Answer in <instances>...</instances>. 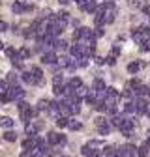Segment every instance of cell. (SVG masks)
<instances>
[{
    "label": "cell",
    "mask_w": 150,
    "mask_h": 157,
    "mask_svg": "<svg viewBox=\"0 0 150 157\" xmlns=\"http://www.w3.org/2000/svg\"><path fill=\"white\" fill-rule=\"evenodd\" d=\"M133 39H135L139 45H143V43L150 41V28H148V26H143V28L133 30Z\"/></svg>",
    "instance_id": "1"
},
{
    "label": "cell",
    "mask_w": 150,
    "mask_h": 157,
    "mask_svg": "<svg viewBox=\"0 0 150 157\" xmlns=\"http://www.w3.org/2000/svg\"><path fill=\"white\" fill-rule=\"evenodd\" d=\"M101 146V142H98V140H90L88 144H85L83 146V155H86V157H96L98 155V148Z\"/></svg>",
    "instance_id": "2"
},
{
    "label": "cell",
    "mask_w": 150,
    "mask_h": 157,
    "mask_svg": "<svg viewBox=\"0 0 150 157\" xmlns=\"http://www.w3.org/2000/svg\"><path fill=\"white\" fill-rule=\"evenodd\" d=\"M25 95V90L21 86H10L6 92V101H15V99H21Z\"/></svg>",
    "instance_id": "3"
},
{
    "label": "cell",
    "mask_w": 150,
    "mask_h": 157,
    "mask_svg": "<svg viewBox=\"0 0 150 157\" xmlns=\"http://www.w3.org/2000/svg\"><path fill=\"white\" fill-rule=\"evenodd\" d=\"M66 140H68V139H66L64 135L54 133V131H51V133L47 135V142H49L51 146H56V144H60V146H62V144H66Z\"/></svg>",
    "instance_id": "4"
},
{
    "label": "cell",
    "mask_w": 150,
    "mask_h": 157,
    "mask_svg": "<svg viewBox=\"0 0 150 157\" xmlns=\"http://www.w3.org/2000/svg\"><path fill=\"white\" fill-rule=\"evenodd\" d=\"M118 155L120 157H137V148L133 144H126L118 150Z\"/></svg>",
    "instance_id": "5"
},
{
    "label": "cell",
    "mask_w": 150,
    "mask_h": 157,
    "mask_svg": "<svg viewBox=\"0 0 150 157\" xmlns=\"http://www.w3.org/2000/svg\"><path fill=\"white\" fill-rule=\"evenodd\" d=\"M133 125H135V122H133V120H129V118H124V122H122V125H120V131H122V135H126V136H131Z\"/></svg>",
    "instance_id": "6"
},
{
    "label": "cell",
    "mask_w": 150,
    "mask_h": 157,
    "mask_svg": "<svg viewBox=\"0 0 150 157\" xmlns=\"http://www.w3.org/2000/svg\"><path fill=\"white\" fill-rule=\"evenodd\" d=\"M96 8H98V4L92 2V0H83V2L79 4V10L86 11V13H96Z\"/></svg>",
    "instance_id": "7"
},
{
    "label": "cell",
    "mask_w": 150,
    "mask_h": 157,
    "mask_svg": "<svg viewBox=\"0 0 150 157\" xmlns=\"http://www.w3.org/2000/svg\"><path fill=\"white\" fill-rule=\"evenodd\" d=\"M56 60H58V56H56L53 51H51V52H45V54L41 56V62H43V64H49V66H56Z\"/></svg>",
    "instance_id": "8"
},
{
    "label": "cell",
    "mask_w": 150,
    "mask_h": 157,
    "mask_svg": "<svg viewBox=\"0 0 150 157\" xmlns=\"http://www.w3.org/2000/svg\"><path fill=\"white\" fill-rule=\"evenodd\" d=\"M11 10H13L15 13H23V11L32 10V4H26V2H15V4L11 6Z\"/></svg>",
    "instance_id": "9"
},
{
    "label": "cell",
    "mask_w": 150,
    "mask_h": 157,
    "mask_svg": "<svg viewBox=\"0 0 150 157\" xmlns=\"http://www.w3.org/2000/svg\"><path fill=\"white\" fill-rule=\"evenodd\" d=\"M115 13H116V10H105V13H103V25H109V23L115 21Z\"/></svg>",
    "instance_id": "10"
},
{
    "label": "cell",
    "mask_w": 150,
    "mask_h": 157,
    "mask_svg": "<svg viewBox=\"0 0 150 157\" xmlns=\"http://www.w3.org/2000/svg\"><path fill=\"white\" fill-rule=\"evenodd\" d=\"M135 105H137V112L139 114H146V109H148V103L143 99V97H139V99L135 101Z\"/></svg>",
    "instance_id": "11"
},
{
    "label": "cell",
    "mask_w": 150,
    "mask_h": 157,
    "mask_svg": "<svg viewBox=\"0 0 150 157\" xmlns=\"http://www.w3.org/2000/svg\"><path fill=\"white\" fill-rule=\"evenodd\" d=\"M133 94H137L139 97H143V99H144L146 95H150V88H148V86H144V84H141L139 88H135V90H133Z\"/></svg>",
    "instance_id": "12"
},
{
    "label": "cell",
    "mask_w": 150,
    "mask_h": 157,
    "mask_svg": "<svg viewBox=\"0 0 150 157\" xmlns=\"http://www.w3.org/2000/svg\"><path fill=\"white\" fill-rule=\"evenodd\" d=\"M68 86L75 92V90H77V88H81L83 86V81H81V78L79 77H73V78H69V82H68Z\"/></svg>",
    "instance_id": "13"
},
{
    "label": "cell",
    "mask_w": 150,
    "mask_h": 157,
    "mask_svg": "<svg viewBox=\"0 0 150 157\" xmlns=\"http://www.w3.org/2000/svg\"><path fill=\"white\" fill-rule=\"evenodd\" d=\"M21 78L26 82V84H38V81H36V77L30 73V71H25L23 75H21Z\"/></svg>",
    "instance_id": "14"
},
{
    "label": "cell",
    "mask_w": 150,
    "mask_h": 157,
    "mask_svg": "<svg viewBox=\"0 0 150 157\" xmlns=\"http://www.w3.org/2000/svg\"><path fill=\"white\" fill-rule=\"evenodd\" d=\"M143 66H144L143 60H139V62H129V64H128V71H129V73H137Z\"/></svg>",
    "instance_id": "15"
},
{
    "label": "cell",
    "mask_w": 150,
    "mask_h": 157,
    "mask_svg": "<svg viewBox=\"0 0 150 157\" xmlns=\"http://www.w3.org/2000/svg\"><path fill=\"white\" fill-rule=\"evenodd\" d=\"M124 118H126V116H120V114H115V116H112V120L109 122V124H111V127H112V125H115V127H118V129H120V125H122V122H124Z\"/></svg>",
    "instance_id": "16"
},
{
    "label": "cell",
    "mask_w": 150,
    "mask_h": 157,
    "mask_svg": "<svg viewBox=\"0 0 150 157\" xmlns=\"http://www.w3.org/2000/svg\"><path fill=\"white\" fill-rule=\"evenodd\" d=\"M0 125H2L4 129H8V131H10V129L13 127V120H11L10 116H4V118H0Z\"/></svg>",
    "instance_id": "17"
},
{
    "label": "cell",
    "mask_w": 150,
    "mask_h": 157,
    "mask_svg": "<svg viewBox=\"0 0 150 157\" xmlns=\"http://www.w3.org/2000/svg\"><path fill=\"white\" fill-rule=\"evenodd\" d=\"M49 105H51V101H49V99H40V101H38L36 110H38V112H40V110H47V109H49Z\"/></svg>",
    "instance_id": "18"
},
{
    "label": "cell",
    "mask_w": 150,
    "mask_h": 157,
    "mask_svg": "<svg viewBox=\"0 0 150 157\" xmlns=\"http://www.w3.org/2000/svg\"><path fill=\"white\" fill-rule=\"evenodd\" d=\"M81 127H83V124L79 120H69L68 122V129H71V131H79Z\"/></svg>",
    "instance_id": "19"
},
{
    "label": "cell",
    "mask_w": 150,
    "mask_h": 157,
    "mask_svg": "<svg viewBox=\"0 0 150 157\" xmlns=\"http://www.w3.org/2000/svg\"><path fill=\"white\" fill-rule=\"evenodd\" d=\"M75 94H77V97H79V99H83V97H86V95L90 94V90H88V88L83 84L81 88H77V90H75Z\"/></svg>",
    "instance_id": "20"
},
{
    "label": "cell",
    "mask_w": 150,
    "mask_h": 157,
    "mask_svg": "<svg viewBox=\"0 0 150 157\" xmlns=\"http://www.w3.org/2000/svg\"><path fill=\"white\" fill-rule=\"evenodd\" d=\"M107 86H105V82L101 81V78H96V81H94V90L92 92H101V90H105Z\"/></svg>",
    "instance_id": "21"
},
{
    "label": "cell",
    "mask_w": 150,
    "mask_h": 157,
    "mask_svg": "<svg viewBox=\"0 0 150 157\" xmlns=\"http://www.w3.org/2000/svg\"><path fill=\"white\" fill-rule=\"evenodd\" d=\"M17 82H19V75H15V73H10L8 75V86H17Z\"/></svg>",
    "instance_id": "22"
},
{
    "label": "cell",
    "mask_w": 150,
    "mask_h": 157,
    "mask_svg": "<svg viewBox=\"0 0 150 157\" xmlns=\"http://www.w3.org/2000/svg\"><path fill=\"white\" fill-rule=\"evenodd\" d=\"M53 86H54V88L64 86V77H62V75H54V77H53Z\"/></svg>",
    "instance_id": "23"
},
{
    "label": "cell",
    "mask_w": 150,
    "mask_h": 157,
    "mask_svg": "<svg viewBox=\"0 0 150 157\" xmlns=\"http://www.w3.org/2000/svg\"><path fill=\"white\" fill-rule=\"evenodd\" d=\"M133 112H137L135 101H128V103H126V114H133Z\"/></svg>",
    "instance_id": "24"
},
{
    "label": "cell",
    "mask_w": 150,
    "mask_h": 157,
    "mask_svg": "<svg viewBox=\"0 0 150 157\" xmlns=\"http://www.w3.org/2000/svg\"><path fill=\"white\" fill-rule=\"evenodd\" d=\"M30 73H32V75L36 77V81H38V84H40V82H41V77H43L41 69H40V67H32V69H30Z\"/></svg>",
    "instance_id": "25"
},
{
    "label": "cell",
    "mask_w": 150,
    "mask_h": 157,
    "mask_svg": "<svg viewBox=\"0 0 150 157\" xmlns=\"http://www.w3.org/2000/svg\"><path fill=\"white\" fill-rule=\"evenodd\" d=\"M38 127H40V124H38V125H32V124H26V135H28V136H34V135L38 133Z\"/></svg>",
    "instance_id": "26"
},
{
    "label": "cell",
    "mask_w": 150,
    "mask_h": 157,
    "mask_svg": "<svg viewBox=\"0 0 150 157\" xmlns=\"http://www.w3.org/2000/svg\"><path fill=\"white\" fill-rule=\"evenodd\" d=\"M148 146L150 144H143L141 148H137V157H146L148 155Z\"/></svg>",
    "instance_id": "27"
},
{
    "label": "cell",
    "mask_w": 150,
    "mask_h": 157,
    "mask_svg": "<svg viewBox=\"0 0 150 157\" xmlns=\"http://www.w3.org/2000/svg\"><path fill=\"white\" fill-rule=\"evenodd\" d=\"M4 139H6L8 142H13V140H17V133H13V131H6V133H4Z\"/></svg>",
    "instance_id": "28"
},
{
    "label": "cell",
    "mask_w": 150,
    "mask_h": 157,
    "mask_svg": "<svg viewBox=\"0 0 150 157\" xmlns=\"http://www.w3.org/2000/svg\"><path fill=\"white\" fill-rule=\"evenodd\" d=\"M79 110H81L79 101H77V103H69V112H71V114H79Z\"/></svg>",
    "instance_id": "29"
},
{
    "label": "cell",
    "mask_w": 150,
    "mask_h": 157,
    "mask_svg": "<svg viewBox=\"0 0 150 157\" xmlns=\"http://www.w3.org/2000/svg\"><path fill=\"white\" fill-rule=\"evenodd\" d=\"M98 131H100V135H109V133H111V124H107V125H100Z\"/></svg>",
    "instance_id": "30"
},
{
    "label": "cell",
    "mask_w": 150,
    "mask_h": 157,
    "mask_svg": "<svg viewBox=\"0 0 150 157\" xmlns=\"http://www.w3.org/2000/svg\"><path fill=\"white\" fill-rule=\"evenodd\" d=\"M101 6H103L105 10H115V0H103Z\"/></svg>",
    "instance_id": "31"
},
{
    "label": "cell",
    "mask_w": 150,
    "mask_h": 157,
    "mask_svg": "<svg viewBox=\"0 0 150 157\" xmlns=\"http://www.w3.org/2000/svg\"><path fill=\"white\" fill-rule=\"evenodd\" d=\"M68 60H69L68 56H60L58 60H56V66H60V67H66V66H68Z\"/></svg>",
    "instance_id": "32"
},
{
    "label": "cell",
    "mask_w": 150,
    "mask_h": 157,
    "mask_svg": "<svg viewBox=\"0 0 150 157\" xmlns=\"http://www.w3.org/2000/svg\"><path fill=\"white\" fill-rule=\"evenodd\" d=\"M68 118H64V116H60L58 118V120H56V125H58V127H68Z\"/></svg>",
    "instance_id": "33"
},
{
    "label": "cell",
    "mask_w": 150,
    "mask_h": 157,
    "mask_svg": "<svg viewBox=\"0 0 150 157\" xmlns=\"http://www.w3.org/2000/svg\"><path fill=\"white\" fill-rule=\"evenodd\" d=\"M17 56L21 58V60H25V58H28V56H30V51H28V49H21V51L17 52Z\"/></svg>",
    "instance_id": "34"
},
{
    "label": "cell",
    "mask_w": 150,
    "mask_h": 157,
    "mask_svg": "<svg viewBox=\"0 0 150 157\" xmlns=\"http://www.w3.org/2000/svg\"><path fill=\"white\" fill-rule=\"evenodd\" d=\"M85 101H86L88 105H94V103H96V94H88V95L85 97Z\"/></svg>",
    "instance_id": "35"
},
{
    "label": "cell",
    "mask_w": 150,
    "mask_h": 157,
    "mask_svg": "<svg viewBox=\"0 0 150 157\" xmlns=\"http://www.w3.org/2000/svg\"><path fill=\"white\" fill-rule=\"evenodd\" d=\"M11 64H13L15 67H21V66H23V60H21V58H19V56L15 54V56L11 58Z\"/></svg>",
    "instance_id": "36"
},
{
    "label": "cell",
    "mask_w": 150,
    "mask_h": 157,
    "mask_svg": "<svg viewBox=\"0 0 150 157\" xmlns=\"http://www.w3.org/2000/svg\"><path fill=\"white\" fill-rule=\"evenodd\" d=\"M94 109H96V110H105V101L96 99V103H94Z\"/></svg>",
    "instance_id": "37"
},
{
    "label": "cell",
    "mask_w": 150,
    "mask_h": 157,
    "mask_svg": "<svg viewBox=\"0 0 150 157\" xmlns=\"http://www.w3.org/2000/svg\"><path fill=\"white\" fill-rule=\"evenodd\" d=\"M66 47H68V43L62 41V39H56L54 41V49H66Z\"/></svg>",
    "instance_id": "38"
},
{
    "label": "cell",
    "mask_w": 150,
    "mask_h": 157,
    "mask_svg": "<svg viewBox=\"0 0 150 157\" xmlns=\"http://www.w3.org/2000/svg\"><path fill=\"white\" fill-rule=\"evenodd\" d=\"M118 54H120V47L116 45V47H112V49H111V54H109V56H112V58H116Z\"/></svg>",
    "instance_id": "39"
},
{
    "label": "cell",
    "mask_w": 150,
    "mask_h": 157,
    "mask_svg": "<svg viewBox=\"0 0 150 157\" xmlns=\"http://www.w3.org/2000/svg\"><path fill=\"white\" fill-rule=\"evenodd\" d=\"M88 64V58H77V67H85Z\"/></svg>",
    "instance_id": "40"
},
{
    "label": "cell",
    "mask_w": 150,
    "mask_h": 157,
    "mask_svg": "<svg viewBox=\"0 0 150 157\" xmlns=\"http://www.w3.org/2000/svg\"><path fill=\"white\" fill-rule=\"evenodd\" d=\"M15 54H17V52H15V49H11V47H8V49H6V56L10 58V60H11Z\"/></svg>",
    "instance_id": "41"
},
{
    "label": "cell",
    "mask_w": 150,
    "mask_h": 157,
    "mask_svg": "<svg viewBox=\"0 0 150 157\" xmlns=\"http://www.w3.org/2000/svg\"><path fill=\"white\" fill-rule=\"evenodd\" d=\"M26 109H30V105H28L26 101H19V112H21V110H26Z\"/></svg>",
    "instance_id": "42"
},
{
    "label": "cell",
    "mask_w": 150,
    "mask_h": 157,
    "mask_svg": "<svg viewBox=\"0 0 150 157\" xmlns=\"http://www.w3.org/2000/svg\"><path fill=\"white\" fill-rule=\"evenodd\" d=\"M109 124V120H107V118H98V120H96V125L100 127V125H107Z\"/></svg>",
    "instance_id": "43"
},
{
    "label": "cell",
    "mask_w": 150,
    "mask_h": 157,
    "mask_svg": "<svg viewBox=\"0 0 150 157\" xmlns=\"http://www.w3.org/2000/svg\"><path fill=\"white\" fill-rule=\"evenodd\" d=\"M73 39H75V41H81V28H77L73 32Z\"/></svg>",
    "instance_id": "44"
},
{
    "label": "cell",
    "mask_w": 150,
    "mask_h": 157,
    "mask_svg": "<svg viewBox=\"0 0 150 157\" xmlns=\"http://www.w3.org/2000/svg\"><path fill=\"white\" fill-rule=\"evenodd\" d=\"M105 62H107L109 66H115V64H116V58H112V56H107V58H105Z\"/></svg>",
    "instance_id": "45"
},
{
    "label": "cell",
    "mask_w": 150,
    "mask_h": 157,
    "mask_svg": "<svg viewBox=\"0 0 150 157\" xmlns=\"http://www.w3.org/2000/svg\"><path fill=\"white\" fill-rule=\"evenodd\" d=\"M94 62H96L98 66H101V64L105 62V58H101V56H94Z\"/></svg>",
    "instance_id": "46"
},
{
    "label": "cell",
    "mask_w": 150,
    "mask_h": 157,
    "mask_svg": "<svg viewBox=\"0 0 150 157\" xmlns=\"http://www.w3.org/2000/svg\"><path fill=\"white\" fill-rule=\"evenodd\" d=\"M141 10H143V13H144V15H150V4H144Z\"/></svg>",
    "instance_id": "47"
},
{
    "label": "cell",
    "mask_w": 150,
    "mask_h": 157,
    "mask_svg": "<svg viewBox=\"0 0 150 157\" xmlns=\"http://www.w3.org/2000/svg\"><path fill=\"white\" fill-rule=\"evenodd\" d=\"M94 34H96V37H101L103 36V28H96V30H94Z\"/></svg>",
    "instance_id": "48"
},
{
    "label": "cell",
    "mask_w": 150,
    "mask_h": 157,
    "mask_svg": "<svg viewBox=\"0 0 150 157\" xmlns=\"http://www.w3.org/2000/svg\"><path fill=\"white\" fill-rule=\"evenodd\" d=\"M6 28H8V23H4V21H0V32H6Z\"/></svg>",
    "instance_id": "49"
},
{
    "label": "cell",
    "mask_w": 150,
    "mask_h": 157,
    "mask_svg": "<svg viewBox=\"0 0 150 157\" xmlns=\"http://www.w3.org/2000/svg\"><path fill=\"white\" fill-rule=\"evenodd\" d=\"M141 49H143V51H150V41L143 43V45H141Z\"/></svg>",
    "instance_id": "50"
},
{
    "label": "cell",
    "mask_w": 150,
    "mask_h": 157,
    "mask_svg": "<svg viewBox=\"0 0 150 157\" xmlns=\"http://www.w3.org/2000/svg\"><path fill=\"white\" fill-rule=\"evenodd\" d=\"M146 144H150V129L146 131Z\"/></svg>",
    "instance_id": "51"
},
{
    "label": "cell",
    "mask_w": 150,
    "mask_h": 157,
    "mask_svg": "<svg viewBox=\"0 0 150 157\" xmlns=\"http://www.w3.org/2000/svg\"><path fill=\"white\" fill-rule=\"evenodd\" d=\"M71 0H60V4H69Z\"/></svg>",
    "instance_id": "52"
},
{
    "label": "cell",
    "mask_w": 150,
    "mask_h": 157,
    "mask_svg": "<svg viewBox=\"0 0 150 157\" xmlns=\"http://www.w3.org/2000/svg\"><path fill=\"white\" fill-rule=\"evenodd\" d=\"M2 49H4V43H2V41H0V51H2Z\"/></svg>",
    "instance_id": "53"
},
{
    "label": "cell",
    "mask_w": 150,
    "mask_h": 157,
    "mask_svg": "<svg viewBox=\"0 0 150 157\" xmlns=\"http://www.w3.org/2000/svg\"><path fill=\"white\" fill-rule=\"evenodd\" d=\"M75 2H77V4H81V2H83V0H75Z\"/></svg>",
    "instance_id": "54"
},
{
    "label": "cell",
    "mask_w": 150,
    "mask_h": 157,
    "mask_svg": "<svg viewBox=\"0 0 150 157\" xmlns=\"http://www.w3.org/2000/svg\"><path fill=\"white\" fill-rule=\"evenodd\" d=\"M92 2H96V4H98V0H92Z\"/></svg>",
    "instance_id": "55"
}]
</instances>
